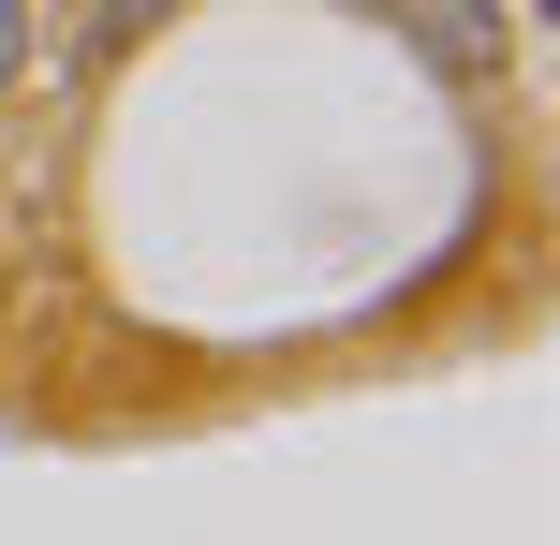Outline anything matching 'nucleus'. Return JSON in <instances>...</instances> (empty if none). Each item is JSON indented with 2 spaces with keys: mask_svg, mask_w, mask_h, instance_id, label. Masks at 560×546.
I'll return each instance as SVG.
<instances>
[{
  "mask_svg": "<svg viewBox=\"0 0 560 546\" xmlns=\"http://www.w3.org/2000/svg\"><path fill=\"white\" fill-rule=\"evenodd\" d=\"M398 30H413L428 59H457V74L502 59V0H398Z\"/></svg>",
  "mask_w": 560,
  "mask_h": 546,
  "instance_id": "nucleus-1",
  "label": "nucleus"
},
{
  "mask_svg": "<svg viewBox=\"0 0 560 546\" xmlns=\"http://www.w3.org/2000/svg\"><path fill=\"white\" fill-rule=\"evenodd\" d=\"M30 30H45V0H0V104H15V74H30Z\"/></svg>",
  "mask_w": 560,
  "mask_h": 546,
  "instance_id": "nucleus-2",
  "label": "nucleus"
}]
</instances>
